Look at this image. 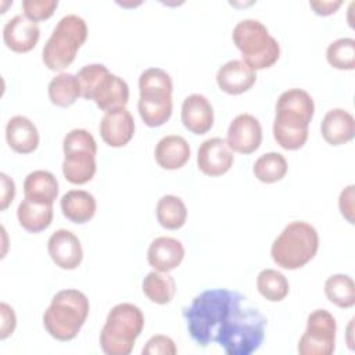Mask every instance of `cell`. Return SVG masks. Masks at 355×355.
Wrapping results in <instances>:
<instances>
[{"instance_id":"obj_1","label":"cell","mask_w":355,"mask_h":355,"mask_svg":"<svg viewBox=\"0 0 355 355\" xmlns=\"http://www.w3.org/2000/svg\"><path fill=\"white\" fill-rule=\"evenodd\" d=\"M245 295L227 288H211L183 308L187 331L198 347L218 344L227 355H250L265 337L266 318L252 306H243Z\"/></svg>"},{"instance_id":"obj_2","label":"cell","mask_w":355,"mask_h":355,"mask_svg":"<svg viewBox=\"0 0 355 355\" xmlns=\"http://www.w3.org/2000/svg\"><path fill=\"white\" fill-rule=\"evenodd\" d=\"M315 112V104L308 92L293 87L283 92L276 103L273 121V137L284 150L301 148L309 135V122Z\"/></svg>"},{"instance_id":"obj_3","label":"cell","mask_w":355,"mask_h":355,"mask_svg":"<svg viewBox=\"0 0 355 355\" xmlns=\"http://www.w3.org/2000/svg\"><path fill=\"white\" fill-rule=\"evenodd\" d=\"M87 297L75 288L58 291L43 313V326L58 341H71L80 331L89 315Z\"/></svg>"},{"instance_id":"obj_4","label":"cell","mask_w":355,"mask_h":355,"mask_svg":"<svg viewBox=\"0 0 355 355\" xmlns=\"http://www.w3.org/2000/svg\"><path fill=\"white\" fill-rule=\"evenodd\" d=\"M319 234L316 229L304 220L290 222L275 239L270 247L273 262L288 270L305 266L316 255Z\"/></svg>"},{"instance_id":"obj_5","label":"cell","mask_w":355,"mask_h":355,"mask_svg":"<svg viewBox=\"0 0 355 355\" xmlns=\"http://www.w3.org/2000/svg\"><path fill=\"white\" fill-rule=\"evenodd\" d=\"M144 327V315L130 302L116 304L107 315L100 347L107 355H129Z\"/></svg>"},{"instance_id":"obj_6","label":"cell","mask_w":355,"mask_h":355,"mask_svg":"<svg viewBox=\"0 0 355 355\" xmlns=\"http://www.w3.org/2000/svg\"><path fill=\"white\" fill-rule=\"evenodd\" d=\"M172 79L161 68H147L139 78L137 108L143 122L150 128L164 125L172 115Z\"/></svg>"},{"instance_id":"obj_7","label":"cell","mask_w":355,"mask_h":355,"mask_svg":"<svg viewBox=\"0 0 355 355\" xmlns=\"http://www.w3.org/2000/svg\"><path fill=\"white\" fill-rule=\"evenodd\" d=\"M76 79L80 86V96L93 100L101 111L125 107L129 101L128 83L111 73L103 64H87L82 67Z\"/></svg>"},{"instance_id":"obj_8","label":"cell","mask_w":355,"mask_h":355,"mask_svg":"<svg viewBox=\"0 0 355 355\" xmlns=\"http://www.w3.org/2000/svg\"><path fill=\"white\" fill-rule=\"evenodd\" d=\"M232 39L240 50L243 61L254 71L272 67L280 57L279 42L258 19L247 18L237 22Z\"/></svg>"},{"instance_id":"obj_9","label":"cell","mask_w":355,"mask_h":355,"mask_svg":"<svg viewBox=\"0 0 355 355\" xmlns=\"http://www.w3.org/2000/svg\"><path fill=\"white\" fill-rule=\"evenodd\" d=\"M86 37L87 25L85 19L76 14L64 15L43 46V64L51 71H62L75 60Z\"/></svg>"},{"instance_id":"obj_10","label":"cell","mask_w":355,"mask_h":355,"mask_svg":"<svg viewBox=\"0 0 355 355\" xmlns=\"http://www.w3.org/2000/svg\"><path fill=\"white\" fill-rule=\"evenodd\" d=\"M62 173L72 184H85L96 173L97 144L86 129H72L62 140Z\"/></svg>"},{"instance_id":"obj_11","label":"cell","mask_w":355,"mask_h":355,"mask_svg":"<svg viewBox=\"0 0 355 355\" xmlns=\"http://www.w3.org/2000/svg\"><path fill=\"white\" fill-rule=\"evenodd\" d=\"M337 323L326 309H315L306 318V329L298 341L300 355H330L336 348Z\"/></svg>"},{"instance_id":"obj_12","label":"cell","mask_w":355,"mask_h":355,"mask_svg":"<svg viewBox=\"0 0 355 355\" xmlns=\"http://www.w3.org/2000/svg\"><path fill=\"white\" fill-rule=\"evenodd\" d=\"M261 141L262 128L254 115L239 114L230 122L226 143L232 151L239 154H251L259 148Z\"/></svg>"},{"instance_id":"obj_13","label":"cell","mask_w":355,"mask_h":355,"mask_svg":"<svg viewBox=\"0 0 355 355\" xmlns=\"http://www.w3.org/2000/svg\"><path fill=\"white\" fill-rule=\"evenodd\" d=\"M100 136L110 147L126 146L135 135V119L126 107L105 111L100 122Z\"/></svg>"},{"instance_id":"obj_14","label":"cell","mask_w":355,"mask_h":355,"mask_svg":"<svg viewBox=\"0 0 355 355\" xmlns=\"http://www.w3.org/2000/svg\"><path fill=\"white\" fill-rule=\"evenodd\" d=\"M234 161V155L226 140L220 137L207 139L197 153V166L207 176H220L226 173Z\"/></svg>"},{"instance_id":"obj_15","label":"cell","mask_w":355,"mask_h":355,"mask_svg":"<svg viewBox=\"0 0 355 355\" xmlns=\"http://www.w3.org/2000/svg\"><path fill=\"white\" fill-rule=\"evenodd\" d=\"M47 251L51 261L61 269H76L83 258V250L80 240L75 233L67 229L55 230L49 241Z\"/></svg>"},{"instance_id":"obj_16","label":"cell","mask_w":355,"mask_h":355,"mask_svg":"<svg viewBox=\"0 0 355 355\" xmlns=\"http://www.w3.org/2000/svg\"><path fill=\"white\" fill-rule=\"evenodd\" d=\"M40 29L37 22L25 15H15L3 26L4 44L15 53H28L39 42Z\"/></svg>"},{"instance_id":"obj_17","label":"cell","mask_w":355,"mask_h":355,"mask_svg":"<svg viewBox=\"0 0 355 355\" xmlns=\"http://www.w3.org/2000/svg\"><path fill=\"white\" fill-rule=\"evenodd\" d=\"M257 80V72L243 60H230L216 72L219 89L227 94H241L250 90Z\"/></svg>"},{"instance_id":"obj_18","label":"cell","mask_w":355,"mask_h":355,"mask_svg":"<svg viewBox=\"0 0 355 355\" xmlns=\"http://www.w3.org/2000/svg\"><path fill=\"white\" fill-rule=\"evenodd\" d=\"M180 116L183 126L194 135H204L214 125V108L202 94L187 96L183 100Z\"/></svg>"},{"instance_id":"obj_19","label":"cell","mask_w":355,"mask_h":355,"mask_svg":"<svg viewBox=\"0 0 355 355\" xmlns=\"http://www.w3.org/2000/svg\"><path fill=\"white\" fill-rule=\"evenodd\" d=\"M184 258L183 244L173 237L159 236L154 239L147 250L148 263L158 272L168 273L178 268Z\"/></svg>"},{"instance_id":"obj_20","label":"cell","mask_w":355,"mask_h":355,"mask_svg":"<svg viewBox=\"0 0 355 355\" xmlns=\"http://www.w3.org/2000/svg\"><path fill=\"white\" fill-rule=\"evenodd\" d=\"M320 132L324 139L331 146H341L354 139L355 135V121L354 116L343 108H333L326 112L322 119Z\"/></svg>"},{"instance_id":"obj_21","label":"cell","mask_w":355,"mask_h":355,"mask_svg":"<svg viewBox=\"0 0 355 355\" xmlns=\"http://www.w3.org/2000/svg\"><path fill=\"white\" fill-rule=\"evenodd\" d=\"M6 140L15 153L31 154L39 146V132L29 118L15 115L6 125Z\"/></svg>"},{"instance_id":"obj_22","label":"cell","mask_w":355,"mask_h":355,"mask_svg":"<svg viewBox=\"0 0 355 355\" xmlns=\"http://www.w3.org/2000/svg\"><path fill=\"white\" fill-rule=\"evenodd\" d=\"M154 157L162 169L175 171L189 161L190 146L184 137L179 135H169L157 143Z\"/></svg>"},{"instance_id":"obj_23","label":"cell","mask_w":355,"mask_h":355,"mask_svg":"<svg viewBox=\"0 0 355 355\" xmlns=\"http://www.w3.org/2000/svg\"><path fill=\"white\" fill-rule=\"evenodd\" d=\"M19 225L29 233H39L47 229L53 220V204L25 197L17 209Z\"/></svg>"},{"instance_id":"obj_24","label":"cell","mask_w":355,"mask_h":355,"mask_svg":"<svg viewBox=\"0 0 355 355\" xmlns=\"http://www.w3.org/2000/svg\"><path fill=\"white\" fill-rule=\"evenodd\" d=\"M62 215L73 223L89 222L97 209V202L93 194L86 190H69L60 201Z\"/></svg>"},{"instance_id":"obj_25","label":"cell","mask_w":355,"mask_h":355,"mask_svg":"<svg viewBox=\"0 0 355 355\" xmlns=\"http://www.w3.org/2000/svg\"><path fill=\"white\" fill-rule=\"evenodd\" d=\"M24 194L28 198H36L53 204L58 196V182L49 171H33L25 178Z\"/></svg>"},{"instance_id":"obj_26","label":"cell","mask_w":355,"mask_h":355,"mask_svg":"<svg viewBox=\"0 0 355 355\" xmlns=\"http://www.w3.org/2000/svg\"><path fill=\"white\" fill-rule=\"evenodd\" d=\"M144 295L154 304L165 305L169 304L176 293V284L172 276L164 272H150L146 275L141 283Z\"/></svg>"},{"instance_id":"obj_27","label":"cell","mask_w":355,"mask_h":355,"mask_svg":"<svg viewBox=\"0 0 355 355\" xmlns=\"http://www.w3.org/2000/svg\"><path fill=\"white\" fill-rule=\"evenodd\" d=\"M50 101L57 107H69L80 96V86L76 75L61 72L55 75L47 87Z\"/></svg>"},{"instance_id":"obj_28","label":"cell","mask_w":355,"mask_h":355,"mask_svg":"<svg viewBox=\"0 0 355 355\" xmlns=\"http://www.w3.org/2000/svg\"><path fill=\"white\" fill-rule=\"evenodd\" d=\"M157 219L159 225L169 230L180 229L187 219V208L180 197L173 194L162 196L157 202Z\"/></svg>"},{"instance_id":"obj_29","label":"cell","mask_w":355,"mask_h":355,"mask_svg":"<svg viewBox=\"0 0 355 355\" xmlns=\"http://www.w3.org/2000/svg\"><path fill=\"white\" fill-rule=\"evenodd\" d=\"M324 294L338 308H351L355 305V283L348 275L336 273L329 276L324 282Z\"/></svg>"},{"instance_id":"obj_30","label":"cell","mask_w":355,"mask_h":355,"mask_svg":"<svg viewBox=\"0 0 355 355\" xmlns=\"http://www.w3.org/2000/svg\"><path fill=\"white\" fill-rule=\"evenodd\" d=\"M257 288L268 301L279 302L287 297L290 286L282 272L276 269H263L257 276Z\"/></svg>"},{"instance_id":"obj_31","label":"cell","mask_w":355,"mask_h":355,"mask_svg":"<svg viewBox=\"0 0 355 355\" xmlns=\"http://www.w3.org/2000/svg\"><path fill=\"white\" fill-rule=\"evenodd\" d=\"M252 172L259 182L275 183L286 176L287 161L280 153H266L254 162Z\"/></svg>"},{"instance_id":"obj_32","label":"cell","mask_w":355,"mask_h":355,"mask_svg":"<svg viewBox=\"0 0 355 355\" xmlns=\"http://www.w3.org/2000/svg\"><path fill=\"white\" fill-rule=\"evenodd\" d=\"M327 62L341 71L355 68V40L352 37H340L331 42L326 50Z\"/></svg>"},{"instance_id":"obj_33","label":"cell","mask_w":355,"mask_h":355,"mask_svg":"<svg viewBox=\"0 0 355 355\" xmlns=\"http://www.w3.org/2000/svg\"><path fill=\"white\" fill-rule=\"evenodd\" d=\"M58 6L57 0H24V15L35 22L50 18Z\"/></svg>"},{"instance_id":"obj_34","label":"cell","mask_w":355,"mask_h":355,"mask_svg":"<svg viewBox=\"0 0 355 355\" xmlns=\"http://www.w3.org/2000/svg\"><path fill=\"white\" fill-rule=\"evenodd\" d=\"M143 355H175L178 352L175 341L164 334H155L148 338L143 348Z\"/></svg>"},{"instance_id":"obj_35","label":"cell","mask_w":355,"mask_h":355,"mask_svg":"<svg viewBox=\"0 0 355 355\" xmlns=\"http://www.w3.org/2000/svg\"><path fill=\"white\" fill-rule=\"evenodd\" d=\"M0 313H1V324H0V338L6 340L8 336H11L15 330V324H17V318H15V312L14 309L6 304L1 302L0 304Z\"/></svg>"},{"instance_id":"obj_36","label":"cell","mask_w":355,"mask_h":355,"mask_svg":"<svg viewBox=\"0 0 355 355\" xmlns=\"http://www.w3.org/2000/svg\"><path fill=\"white\" fill-rule=\"evenodd\" d=\"M338 207L341 215L349 223H354V184H349L341 191L338 198Z\"/></svg>"},{"instance_id":"obj_37","label":"cell","mask_w":355,"mask_h":355,"mask_svg":"<svg viewBox=\"0 0 355 355\" xmlns=\"http://www.w3.org/2000/svg\"><path fill=\"white\" fill-rule=\"evenodd\" d=\"M1 180V193H0V209L4 211L15 197V184L11 178H8L4 172L0 173Z\"/></svg>"},{"instance_id":"obj_38","label":"cell","mask_w":355,"mask_h":355,"mask_svg":"<svg viewBox=\"0 0 355 355\" xmlns=\"http://www.w3.org/2000/svg\"><path fill=\"white\" fill-rule=\"evenodd\" d=\"M341 4H343L341 0H336V1H309V6L313 8L315 14L322 15V17L334 14Z\"/></svg>"}]
</instances>
